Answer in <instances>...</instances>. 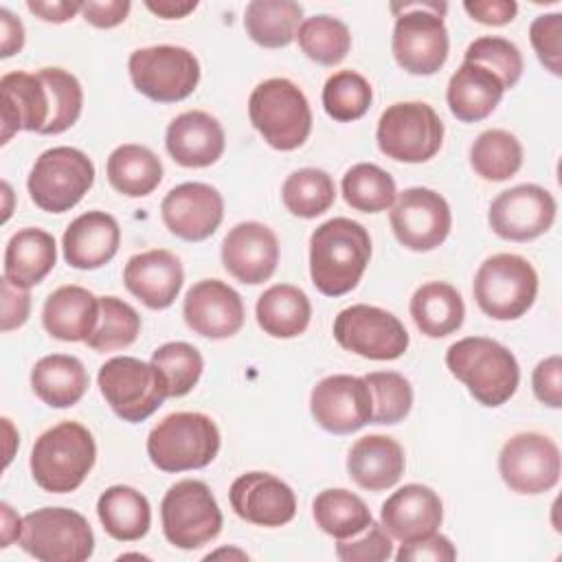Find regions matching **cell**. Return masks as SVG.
Here are the masks:
<instances>
[{
  "label": "cell",
  "mask_w": 562,
  "mask_h": 562,
  "mask_svg": "<svg viewBox=\"0 0 562 562\" xmlns=\"http://www.w3.org/2000/svg\"><path fill=\"white\" fill-rule=\"evenodd\" d=\"M369 259V231L349 217H331L310 237V277L325 296L351 292L362 279Z\"/></svg>",
  "instance_id": "6da1fadb"
},
{
  "label": "cell",
  "mask_w": 562,
  "mask_h": 562,
  "mask_svg": "<svg viewBox=\"0 0 562 562\" xmlns=\"http://www.w3.org/2000/svg\"><path fill=\"white\" fill-rule=\"evenodd\" d=\"M446 367L479 404L490 408L505 404L520 382L516 356L485 336H468L452 342L446 351Z\"/></svg>",
  "instance_id": "7a4b0ae2"
},
{
  "label": "cell",
  "mask_w": 562,
  "mask_h": 562,
  "mask_svg": "<svg viewBox=\"0 0 562 562\" xmlns=\"http://www.w3.org/2000/svg\"><path fill=\"white\" fill-rule=\"evenodd\" d=\"M97 461L92 432L79 422H59L44 430L31 450L33 481L50 494L75 492Z\"/></svg>",
  "instance_id": "3957f363"
},
{
  "label": "cell",
  "mask_w": 562,
  "mask_h": 562,
  "mask_svg": "<svg viewBox=\"0 0 562 562\" xmlns=\"http://www.w3.org/2000/svg\"><path fill=\"white\" fill-rule=\"evenodd\" d=\"M446 2L391 4L397 13L391 48L397 66L411 75H435L448 59L450 40L443 22Z\"/></svg>",
  "instance_id": "277c9868"
},
{
  "label": "cell",
  "mask_w": 562,
  "mask_h": 562,
  "mask_svg": "<svg viewBox=\"0 0 562 562\" xmlns=\"http://www.w3.org/2000/svg\"><path fill=\"white\" fill-rule=\"evenodd\" d=\"M248 116L263 140L279 151L299 149L312 132L310 101L285 77L266 79L250 92Z\"/></svg>",
  "instance_id": "5b68a950"
},
{
  "label": "cell",
  "mask_w": 562,
  "mask_h": 562,
  "mask_svg": "<svg viewBox=\"0 0 562 562\" xmlns=\"http://www.w3.org/2000/svg\"><path fill=\"white\" fill-rule=\"evenodd\" d=\"M220 452V430L204 413H171L147 435L149 461L162 472L206 468Z\"/></svg>",
  "instance_id": "8992f818"
},
{
  "label": "cell",
  "mask_w": 562,
  "mask_h": 562,
  "mask_svg": "<svg viewBox=\"0 0 562 562\" xmlns=\"http://www.w3.org/2000/svg\"><path fill=\"white\" fill-rule=\"evenodd\" d=\"M472 294L479 310L490 318L516 321L538 296V272L525 257L498 252L479 266Z\"/></svg>",
  "instance_id": "52a82bcc"
},
{
  "label": "cell",
  "mask_w": 562,
  "mask_h": 562,
  "mask_svg": "<svg viewBox=\"0 0 562 562\" xmlns=\"http://www.w3.org/2000/svg\"><path fill=\"white\" fill-rule=\"evenodd\" d=\"M97 382L108 406L130 424L145 422L169 397L167 380L158 367L132 356L110 358L101 364Z\"/></svg>",
  "instance_id": "ba28073f"
},
{
  "label": "cell",
  "mask_w": 562,
  "mask_h": 562,
  "mask_svg": "<svg viewBox=\"0 0 562 562\" xmlns=\"http://www.w3.org/2000/svg\"><path fill=\"white\" fill-rule=\"evenodd\" d=\"M94 182L92 160L75 147L61 145L42 151L29 173L26 189L35 206L64 213L81 202Z\"/></svg>",
  "instance_id": "9c48e42d"
},
{
  "label": "cell",
  "mask_w": 562,
  "mask_h": 562,
  "mask_svg": "<svg viewBox=\"0 0 562 562\" xmlns=\"http://www.w3.org/2000/svg\"><path fill=\"white\" fill-rule=\"evenodd\" d=\"M20 547L42 562H83L94 551V533L79 512L42 507L22 518Z\"/></svg>",
  "instance_id": "30bf717a"
},
{
  "label": "cell",
  "mask_w": 562,
  "mask_h": 562,
  "mask_svg": "<svg viewBox=\"0 0 562 562\" xmlns=\"http://www.w3.org/2000/svg\"><path fill=\"white\" fill-rule=\"evenodd\" d=\"M380 151L397 162H426L443 143V123L432 105L424 101H400L389 105L375 130Z\"/></svg>",
  "instance_id": "8fae6325"
},
{
  "label": "cell",
  "mask_w": 562,
  "mask_h": 562,
  "mask_svg": "<svg viewBox=\"0 0 562 562\" xmlns=\"http://www.w3.org/2000/svg\"><path fill=\"white\" fill-rule=\"evenodd\" d=\"M165 538L184 551L204 547L222 531V512L211 487L198 479L173 483L160 503Z\"/></svg>",
  "instance_id": "7c38bea8"
},
{
  "label": "cell",
  "mask_w": 562,
  "mask_h": 562,
  "mask_svg": "<svg viewBox=\"0 0 562 562\" xmlns=\"http://www.w3.org/2000/svg\"><path fill=\"white\" fill-rule=\"evenodd\" d=\"M127 70L134 88L158 103L187 99L200 81L198 57L189 48L171 44L134 50Z\"/></svg>",
  "instance_id": "4fadbf2b"
},
{
  "label": "cell",
  "mask_w": 562,
  "mask_h": 562,
  "mask_svg": "<svg viewBox=\"0 0 562 562\" xmlns=\"http://www.w3.org/2000/svg\"><path fill=\"white\" fill-rule=\"evenodd\" d=\"M336 342L369 360H395L408 349V331L402 321L375 305L358 303L334 318Z\"/></svg>",
  "instance_id": "5bb4252c"
},
{
  "label": "cell",
  "mask_w": 562,
  "mask_h": 562,
  "mask_svg": "<svg viewBox=\"0 0 562 562\" xmlns=\"http://www.w3.org/2000/svg\"><path fill=\"white\" fill-rule=\"evenodd\" d=\"M503 483L518 494H542L560 481V448L540 432H518L509 437L498 454Z\"/></svg>",
  "instance_id": "9a60e30c"
},
{
  "label": "cell",
  "mask_w": 562,
  "mask_h": 562,
  "mask_svg": "<svg viewBox=\"0 0 562 562\" xmlns=\"http://www.w3.org/2000/svg\"><path fill=\"white\" fill-rule=\"evenodd\" d=\"M389 220L395 239L415 252L435 250L452 228V213L446 198L426 187L404 189L395 198Z\"/></svg>",
  "instance_id": "2e32d148"
},
{
  "label": "cell",
  "mask_w": 562,
  "mask_h": 562,
  "mask_svg": "<svg viewBox=\"0 0 562 562\" xmlns=\"http://www.w3.org/2000/svg\"><path fill=\"white\" fill-rule=\"evenodd\" d=\"M314 422L334 435H349L371 424L373 397L364 378L336 373L323 378L310 393Z\"/></svg>",
  "instance_id": "e0dca14e"
},
{
  "label": "cell",
  "mask_w": 562,
  "mask_h": 562,
  "mask_svg": "<svg viewBox=\"0 0 562 562\" xmlns=\"http://www.w3.org/2000/svg\"><path fill=\"white\" fill-rule=\"evenodd\" d=\"M555 198L540 184H516L501 191L487 211L490 228L509 241L544 235L555 220Z\"/></svg>",
  "instance_id": "ac0fdd59"
},
{
  "label": "cell",
  "mask_w": 562,
  "mask_h": 562,
  "mask_svg": "<svg viewBox=\"0 0 562 562\" xmlns=\"http://www.w3.org/2000/svg\"><path fill=\"white\" fill-rule=\"evenodd\" d=\"M182 316L191 331L211 340L235 336L244 327L246 307L237 290L220 279L193 283L182 303Z\"/></svg>",
  "instance_id": "d6986e66"
},
{
  "label": "cell",
  "mask_w": 562,
  "mask_h": 562,
  "mask_svg": "<svg viewBox=\"0 0 562 562\" xmlns=\"http://www.w3.org/2000/svg\"><path fill=\"white\" fill-rule=\"evenodd\" d=\"M160 215L176 237L184 241H204L224 220V200L211 184L182 182L162 198Z\"/></svg>",
  "instance_id": "ffe728a7"
},
{
  "label": "cell",
  "mask_w": 562,
  "mask_h": 562,
  "mask_svg": "<svg viewBox=\"0 0 562 562\" xmlns=\"http://www.w3.org/2000/svg\"><path fill=\"white\" fill-rule=\"evenodd\" d=\"M233 512L259 527L288 525L296 514V496L288 483L270 472H246L228 490Z\"/></svg>",
  "instance_id": "44dd1931"
},
{
  "label": "cell",
  "mask_w": 562,
  "mask_h": 562,
  "mask_svg": "<svg viewBox=\"0 0 562 562\" xmlns=\"http://www.w3.org/2000/svg\"><path fill=\"white\" fill-rule=\"evenodd\" d=\"M222 263L231 277L257 285L268 281L279 263V239L261 222L235 224L222 241Z\"/></svg>",
  "instance_id": "7402d4cb"
},
{
  "label": "cell",
  "mask_w": 562,
  "mask_h": 562,
  "mask_svg": "<svg viewBox=\"0 0 562 562\" xmlns=\"http://www.w3.org/2000/svg\"><path fill=\"white\" fill-rule=\"evenodd\" d=\"M443 520L439 494L419 483H408L393 492L380 509V525L400 542H415L437 533Z\"/></svg>",
  "instance_id": "603a6c76"
},
{
  "label": "cell",
  "mask_w": 562,
  "mask_h": 562,
  "mask_svg": "<svg viewBox=\"0 0 562 562\" xmlns=\"http://www.w3.org/2000/svg\"><path fill=\"white\" fill-rule=\"evenodd\" d=\"M182 281L184 270L180 259L165 248L138 252L123 268L125 288L149 310L169 307L180 294Z\"/></svg>",
  "instance_id": "cb8c5ba5"
},
{
  "label": "cell",
  "mask_w": 562,
  "mask_h": 562,
  "mask_svg": "<svg viewBox=\"0 0 562 562\" xmlns=\"http://www.w3.org/2000/svg\"><path fill=\"white\" fill-rule=\"evenodd\" d=\"M2 94V136L0 143H9L20 130L42 134L50 119V99L44 81L37 72L13 70L0 79Z\"/></svg>",
  "instance_id": "d4e9b609"
},
{
  "label": "cell",
  "mask_w": 562,
  "mask_h": 562,
  "mask_svg": "<svg viewBox=\"0 0 562 562\" xmlns=\"http://www.w3.org/2000/svg\"><path fill=\"white\" fill-rule=\"evenodd\" d=\"M165 147L169 156L182 167H211L224 154V127L209 112L189 110L178 114L167 125Z\"/></svg>",
  "instance_id": "484cf974"
},
{
  "label": "cell",
  "mask_w": 562,
  "mask_h": 562,
  "mask_svg": "<svg viewBox=\"0 0 562 562\" xmlns=\"http://www.w3.org/2000/svg\"><path fill=\"white\" fill-rule=\"evenodd\" d=\"M121 244V228L114 215L88 211L75 217L61 237L64 259L77 270H94L112 261Z\"/></svg>",
  "instance_id": "4316f807"
},
{
  "label": "cell",
  "mask_w": 562,
  "mask_h": 562,
  "mask_svg": "<svg viewBox=\"0 0 562 562\" xmlns=\"http://www.w3.org/2000/svg\"><path fill=\"white\" fill-rule=\"evenodd\" d=\"M99 296L81 285H61L42 307L44 329L64 342H86L99 323Z\"/></svg>",
  "instance_id": "83f0119b"
},
{
  "label": "cell",
  "mask_w": 562,
  "mask_h": 562,
  "mask_svg": "<svg viewBox=\"0 0 562 562\" xmlns=\"http://www.w3.org/2000/svg\"><path fill=\"white\" fill-rule=\"evenodd\" d=\"M404 450L386 435L360 437L347 454V472L369 492H382L393 487L404 474Z\"/></svg>",
  "instance_id": "f1b7e54d"
},
{
  "label": "cell",
  "mask_w": 562,
  "mask_h": 562,
  "mask_svg": "<svg viewBox=\"0 0 562 562\" xmlns=\"http://www.w3.org/2000/svg\"><path fill=\"white\" fill-rule=\"evenodd\" d=\"M503 92L505 88L494 72L479 64L463 61L448 81L446 101L452 116L461 123H476L496 110Z\"/></svg>",
  "instance_id": "f546056e"
},
{
  "label": "cell",
  "mask_w": 562,
  "mask_h": 562,
  "mask_svg": "<svg viewBox=\"0 0 562 562\" xmlns=\"http://www.w3.org/2000/svg\"><path fill=\"white\" fill-rule=\"evenodd\" d=\"M55 237L37 226L20 228L11 235L4 248V279L18 288H33L55 268Z\"/></svg>",
  "instance_id": "4dcf8cb0"
},
{
  "label": "cell",
  "mask_w": 562,
  "mask_h": 562,
  "mask_svg": "<svg viewBox=\"0 0 562 562\" xmlns=\"http://www.w3.org/2000/svg\"><path fill=\"white\" fill-rule=\"evenodd\" d=\"M90 378L83 362L68 353H50L31 369L33 393L50 408L75 406L88 391Z\"/></svg>",
  "instance_id": "1f68e13d"
},
{
  "label": "cell",
  "mask_w": 562,
  "mask_h": 562,
  "mask_svg": "<svg viewBox=\"0 0 562 562\" xmlns=\"http://www.w3.org/2000/svg\"><path fill=\"white\" fill-rule=\"evenodd\" d=\"M411 316L417 329L428 338L454 334L465 318V305L459 290L446 281H430L411 296Z\"/></svg>",
  "instance_id": "d6a6232c"
},
{
  "label": "cell",
  "mask_w": 562,
  "mask_h": 562,
  "mask_svg": "<svg viewBox=\"0 0 562 562\" xmlns=\"http://www.w3.org/2000/svg\"><path fill=\"white\" fill-rule=\"evenodd\" d=\"M255 316L268 336L294 338L307 329L312 318V303L301 288L277 283L257 299Z\"/></svg>",
  "instance_id": "836d02e7"
},
{
  "label": "cell",
  "mask_w": 562,
  "mask_h": 562,
  "mask_svg": "<svg viewBox=\"0 0 562 562\" xmlns=\"http://www.w3.org/2000/svg\"><path fill=\"white\" fill-rule=\"evenodd\" d=\"M97 516L105 533L119 542L140 540L151 525L149 501L130 485L108 487L97 501Z\"/></svg>",
  "instance_id": "e575fe53"
},
{
  "label": "cell",
  "mask_w": 562,
  "mask_h": 562,
  "mask_svg": "<svg viewBox=\"0 0 562 562\" xmlns=\"http://www.w3.org/2000/svg\"><path fill=\"white\" fill-rule=\"evenodd\" d=\"M108 180L112 189L127 198L149 195L162 180L160 158L145 145H119L108 156Z\"/></svg>",
  "instance_id": "d590c367"
},
{
  "label": "cell",
  "mask_w": 562,
  "mask_h": 562,
  "mask_svg": "<svg viewBox=\"0 0 562 562\" xmlns=\"http://www.w3.org/2000/svg\"><path fill=\"white\" fill-rule=\"evenodd\" d=\"M303 9L294 0H252L244 11L248 37L263 48H283L296 40Z\"/></svg>",
  "instance_id": "8d00e7d4"
},
{
  "label": "cell",
  "mask_w": 562,
  "mask_h": 562,
  "mask_svg": "<svg viewBox=\"0 0 562 562\" xmlns=\"http://www.w3.org/2000/svg\"><path fill=\"white\" fill-rule=\"evenodd\" d=\"M312 514L316 525L336 540L356 538L373 522L367 503L345 487L318 492L312 503Z\"/></svg>",
  "instance_id": "74e56055"
},
{
  "label": "cell",
  "mask_w": 562,
  "mask_h": 562,
  "mask_svg": "<svg viewBox=\"0 0 562 562\" xmlns=\"http://www.w3.org/2000/svg\"><path fill=\"white\" fill-rule=\"evenodd\" d=\"M470 165L483 180H509L522 167V145L507 130H485L470 147Z\"/></svg>",
  "instance_id": "f35d334b"
},
{
  "label": "cell",
  "mask_w": 562,
  "mask_h": 562,
  "mask_svg": "<svg viewBox=\"0 0 562 562\" xmlns=\"http://www.w3.org/2000/svg\"><path fill=\"white\" fill-rule=\"evenodd\" d=\"M345 202L360 213H382L395 204L397 187L389 171L373 162H358L340 182Z\"/></svg>",
  "instance_id": "ab89813d"
},
{
  "label": "cell",
  "mask_w": 562,
  "mask_h": 562,
  "mask_svg": "<svg viewBox=\"0 0 562 562\" xmlns=\"http://www.w3.org/2000/svg\"><path fill=\"white\" fill-rule=\"evenodd\" d=\"M283 206L303 220H312L329 211L336 200L334 178L316 167H303L292 171L281 187Z\"/></svg>",
  "instance_id": "60d3db41"
},
{
  "label": "cell",
  "mask_w": 562,
  "mask_h": 562,
  "mask_svg": "<svg viewBox=\"0 0 562 562\" xmlns=\"http://www.w3.org/2000/svg\"><path fill=\"white\" fill-rule=\"evenodd\" d=\"M296 40L305 57L321 66L340 64L351 48L349 26L331 15L305 18L296 31Z\"/></svg>",
  "instance_id": "b9f144b4"
},
{
  "label": "cell",
  "mask_w": 562,
  "mask_h": 562,
  "mask_svg": "<svg viewBox=\"0 0 562 562\" xmlns=\"http://www.w3.org/2000/svg\"><path fill=\"white\" fill-rule=\"evenodd\" d=\"M99 323L86 345L99 353L130 347L140 334L138 312L116 296H99Z\"/></svg>",
  "instance_id": "7bdbcfd3"
},
{
  "label": "cell",
  "mask_w": 562,
  "mask_h": 562,
  "mask_svg": "<svg viewBox=\"0 0 562 562\" xmlns=\"http://www.w3.org/2000/svg\"><path fill=\"white\" fill-rule=\"evenodd\" d=\"M373 101L371 83L356 70H338L323 86V108L338 121L349 123L362 119Z\"/></svg>",
  "instance_id": "ee69618b"
},
{
  "label": "cell",
  "mask_w": 562,
  "mask_h": 562,
  "mask_svg": "<svg viewBox=\"0 0 562 562\" xmlns=\"http://www.w3.org/2000/svg\"><path fill=\"white\" fill-rule=\"evenodd\" d=\"M50 99V119L42 134H61L70 130L83 108V90L79 79L64 68H42L37 70Z\"/></svg>",
  "instance_id": "f6af8a7d"
},
{
  "label": "cell",
  "mask_w": 562,
  "mask_h": 562,
  "mask_svg": "<svg viewBox=\"0 0 562 562\" xmlns=\"http://www.w3.org/2000/svg\"><path fill=\"white\" fill-rule=\"evenodd\" d=\"M151 364L165 375L169 397H182L198 384L204 369V358L193 345L173 340L160 345L151 353Z\"/></svg>",
  "instance_id": "bcb514c9"
},
{
  "label": "cell",
  "mask_w": 562,
  "mask_h": 562,
  "mask_svg": "<svg viewBox=\"0 0 562 562\" xmlns=\"http://www.w3.org/2000/svg\"><path fill=\"white\" fill-rule=\"evenodd\" d=\"M373 397L371 424H397L413 406V386L397 371H371L364 375Z\"/></svg>",
  "instance_id": "7dc6e473"
},
{
  "label": "cell",
  "mask_w": 562,
  "mask_h": 562,
  "mask_svg": "<svg viewBox=\"0 0 562 562\" xmlns=\"http://www.w3.org/2000/svg\"><path fill=\"white\" fill-rule=\"evenodd\" d=\"M463 61L479 64L490 72H494L501 79L505 90L518 83L525 66L520 48L514 42L498 35H483L470 42V46L463 53Z\"/></svg>",
  "instance_id": "c3c4849f"
},
{
  "label": "cell",
  "mask_w": 562,
  "mask_h": 562,
  "mask_svg": "<svg viewBox=\"0 0 562 562\" xmlns=\"http://www.w3.org/2000/svg\"><path fill=\"white\" fill-rule=\"evenodd\" d=\"M531 46L540 64L555 77L562 75V13H542L529 26Z\"/></svg>",
  "instance_id": "681fc988"
},
{
  "label": "cell",
  "mask_w": 562,
  "mask_h": 562,
  "mask_svg": "<svg viewBox=\"0 0 562 562\" xmlns=\"http://www.w3.org/2000/svg\"><path fill=\"white\" fill-rule=\"evenodd\" d=\"M393 555V542L380 522H371L358 540H338L336 558L342 562H382Z\"/></svg>",
  "instance_id": "f907efd6"
},
{
  "label": "cell",
  "mask_w": 562,
  "mask_h": 562,
  "mask_svg": "<svg viewBox=\"0 0 562 562\" xmlns=\"http://www.w3.org/2000/svg\"><path fill=\"white\" fill-rule=\"evenodd\" d=\"M531 389L538 402L549 408L562 406V358L558 353L540 360L531 373Z\"/></svg>",
  "instance_id": "816d5d0a"
},
{
  "label": "cell",
  "mask_w": 562,
  "mask_h": 562,
  "mask_svg": "<svg viewBox=\"0 0 562 562\" xmlns=\"http://www.w3.org/2000/svg\"><path fill=\"white\" fill-rule=\"evenodd\" d=\"M454 558V544L441 533H432L415 542H402L400 551L395 553L397 562H452Z\"/></svg>",
  "instance_id": "f5cc1de1"
},
{
  "label": "cell",
  "mask_w": 562,
  "mask_h": 562,
  "mask_svg": "<svg viewBox=\"0 0 562 562\" xmlns=\"http://www.w3.org/2000/svg\"><path fill=\"white\" fill-rule=\"evenodd\" d=\"M31 314V294L2 277V331L22 327Z\"/></svg>",
  "instance_id": "db71d44e"
},
{
  "label": "cell",
  "mask_w": 562,
  "mask_h": 562,
  "mask_svg": "<svg viewBox=\"0 0 562 562\" xmlns=\"http://www.w3.org/2000/svg\"><path fill=\"white\" fill-rule=\"evenodd\" d=\"M463 9L472 20L487 26L509 24L518 13V4L514 0H465Z\"/></svg>",
  "instance_id": "11a10c76"
},
{
  "label": "cell",
  "mask_w": 562,
  "mask_h": 562,
  "mask_svg": "<svg viewBox=\"0 0 562 562\" xmlns=\"http://www.w3.org/2000/svg\"><path fill=\"white\" fill-rule=\"evenodd\" d=\"M130 9H132L130 0H105V2L88 0L81 7V15L88 24L97 29H112L125 22Z\"/></svg>",
  "instance_id": "9f6ffc18"
},
{
  "label": "cell",
  "mask_w": 562,
  "mask_h": 562,
  "mask_svg": "<svg viewBox=\"0 0 562 562\" xmlns=\"http://www.w3.org/2000/svg\"><path fill=\"white\" fill-rule=\"evenodd\" d=\"M81 7H83V2H75V0H53V2L50 0H29L26 2V9L31 13H35L44 22H55V24L72 20L77 13H81Z\"/></svg>",
  "instance_id": "6f0895ef"
},
{
  "label": "cell",
  "mask_w": 562,
  "mask_h": 562,
  "mask_svg": "<svg viewBox=\"0 0 562 562\" xmlns=\"http://www.w3.org/2000/svg\"><path fill=\"white\" fill-rule=\"evenodd\" d=\"M0 57L7 59L22 50L24 46V26L9 9H0Z\"/></svg>",
  "instance_id": "680465c9"
},
{
  "label": "cell",
  "mask_w": 562,
  "mask_h": 562,
  "mask_svg": "<svg viewBox=\"0 0 562 562\" xmlns=\"http://www.w3.org/2000/svg\"><path fill=\"white\" fill-rule=\"evenodd\" d=\"M145 7L162 18V20H180V18H187L191 11H195L198 2L195 0H147Z\"/></svg>",
  "instance_id": "91938a15"
},
{
  "label": "cell",
  "mask_w": 562,
  "mask_h": 562,
  "mask_svg": "<svg viewBox=\"0 0 562 562\" xmlns=\"http://www.w3.org/2000/svg\"><path fill=\"white\" fill-rule=\"evenodd\" d=\"M0 547H9L13 540H20L22 533V518L11 509L9 503H0Z\"/></svg>",
  "instance_id": "94428289"
},
{
  "label": "cell",
  "mask_w": 562,
  "mask_h": 562,
  "mask_svg": "<svg viewBox=\"0 0 562 562\" xmlns=\"http://www.w3.org/2000/svg\"><path fill=\"white\" fill-rule=\"evenodd\" d=\"M2 426H4V435H7V452H4V465H9L11 463V459H13V443L18 441V432L13 430V426H11V419H2Z\"/></svg>",
  "instance_id": "6125c7cd"
},
{
  "label": "cell",
  "mask_w": 562,
  "mask_h": 562,
  "mask_svg": "<svg viewBox=\"0 0 562 562\" xmlns=\"http://www.w3.org/2000/svg\"><path fill=\"white\" fill-rule=\"evenodd\" d=\"M213 558H237V560H248V555L239 549H217L213 553L206 555V560H213Z\"/></svg>",
  "instance_id": "be15d7a7"
},
{
  "label": "cell",
  "mask_w": 562,
  "mask_h": 562,
  "mask_svg": "<svg viewBox=\"0 0 562 562\" xmlns=\"http://www.w3.org/2000/svg\"><path fill=\"white\" fill-rule=\"evenodd\" d=\"M2 191H4V222L9 220V215H11V187H9V182H2Z\"/></svg>",
  "instance_id": "e7e4bbea"
}]
</instances>
